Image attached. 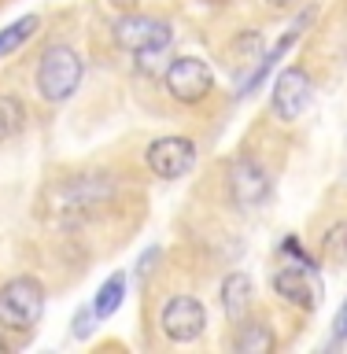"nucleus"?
<instances>
[{
    "mask_svg": "<svg viewBox=\"0 0 347 354\" xmlns=\"http://www.w3.org/2000/svg\"><path fill=\"white\" fill-rule=\"evenodd\" d=\"M303 22H310V15H307ZM303 22H299V26H303ZM299 26H296V30H288V33H285V37H281V41H277V44H274V48H270V52H266V55H259V63H255V71H251L248 77H244V85H240V96H251V93H255V88H259V85L266 82V74H270V71H274V66H277V59H281V55H285V52H288V48H292V44L299 41Z\"/></svg>",
    "mask_w": 347,
    "mask_h": 354,
    "instance_id": "nucleus-12",
    "label": "nucleus"
},
{
    "mask_svg": "<svg viewBox=\"0 0 347 354\" xmlns=\"http://www.w3.org/2000/svg\"><path fill=\"white\" fill-rule=\"evenodd\" d=\"M159 259V248H148V254H141V262H137V270H141V277L152 270V262Z\"/></svg>",
    "mask_w": 347,
    "mask_h": 354,
    "instance_id": "nucleus-20",
    "label": "nucleus"
},
{
    "mask_svg": "<svg viewBox=\"0 0 347 354\" xmlns=\"http://www.w3.org/2000/svg\"><path fill=\"white\" fill-rule=\"evenodd\" d=\"M93 321H96V310L93 306H82V310H78V314H74V336L78 339H85L89 336V332H93Z\"/></svg>",
    "mask_w": 347,
    "mask_h": 354,
    "instance_id": "nucleus-18",
    "label": "nucleus"
},
{
    "mask_svg": "<svg viewBox=\"0 0 347 354\" xmlns=\"http://www.w3.org/2000/svg\"><path fill=\"white\" fill-rule=\"evenodd\" d=\"M174 30L166 19H152V15H122L115 22V41L122 48L137 52V55H148V52H163L170 44Z\"/></svg>",
    "mask_w": 347,
    "mask_h": 354,
    "instance_id": "nucleus-5",
    "label": "nucleus"
},
{
    "mask_svg": "<svg viewBox=\"0 0 347 354\" xmlns=\"http://www.w3.org/2000/svg\"><path fill=\"white\" fill-rule=\"evenodd\" d=\"M266 4H270V8H296L299 0H266Z\"/></svg>",
    "mask_w": 347,
    "mask_h": 354,
    "instance_id": "nucleus-21",
    "label": "nucleus"
},
{
    "mask_svg": "<svg viewBox=\"0 0 347 354\" xmlns=\"http://www.w3.org/2000/svg\"><path fill=\"white\" fill-rule=\"evenodd\" d=\"M82 55L66 44H52V48L41 52V63H37V93L52 104H63L78 93L82 85Z\"/></svg>",
    "mask_w": 347,
    "mask_h": 354,
    "instance_id": "nucleus-1",
    "label": "nucleus"
},
{
    "mask_svg": "<svg viewBox=\"0 0 347 354\" xmlns=\"http://www.w3.org/2000/svg\"><path fill=\"white\" fill-rule=\"evenodd\" d=\"M211 85H215V77H211V66L204 59H196V55H177V59L166 66V88H170L174 100H181V104H199Z\"/></svg>",
    "mask_w": 347,
    "mask_h": 354,
    "instance_id": "nucleus-6",
    "label": "nucleus"
},
{
    "mask_svg": "<svg viewBox=\"0 0 347 354\" xmlns=\"http://www.w3.org/2000/svg\"><path fill=\"white\" fill-rule=\"evenodd\" d=\"M222 310H226V317L233 321V325H240V321L248 317V310H251L248 273H229L226 281H222Z\"/></svg>",
    "mask_w": 347,
    "mask_h": 354,
    "instance_id": "nucleus-11",
    "label": "nucleus"
},
{
    "mask_svg": "<svg viewBox=\"0 0 347 354\" xmlns=\"http://www.w3.org/2000/svg\"><path fill=\"white\" fill-rule=\"evenodd\" d=\"M148 166L163 181H177L196 166V144L188 137H159L148 148Z\"/></svg>",
    "mask_w": 347,
    "mask_h": 354,
    "instance_id": "nucleus-7",
    "label": "nucleus"
},
{
    "mask_svg": "<svg viewBox=\"0 0 347 354\" xmlns=\"http://www.w3.org/2000/svg\"><path fill=\"white\" fill-rule=\"evenodd\" d=\"M277 347L270 325H263V321H240V332H237V351L240 354H270Z\"/></svg>",
    "mask_w": 347,
    "mask_h": 354,
    "instance_id": "nucleus-13",
    "label": "nucleus"
},
{
    "mask_svg": "<svg viewBox=\"0 0 347 354\" xmlns=\"http://www.w3.org/2000/svg\"><path fill=\"white\" fill-rule=\"evenodd\" d=\"M44 314V288L37 277H15L0 288V325L8 332H30Z\"/></svg>",
    "mask_w": 347,
    "mask_h": 354,
    "instance_id": "nucleus-2",
    "label": "nucleus"
},
{
    "mask_svg": "<svg viewBox=\"0 0 347 354\" xmlns=\"http://www.w3.org/2000/svg\"><path fill=\"white\" fill-rule=\"evenodd\" d=\"M26 129V107L15 96H0V140H11Z\"/></svg>",
    "mask_w": 347,
    "mask_h": 354,
    "instance_id": "nucleus-15",
    "label": "nucleus"
},
{
    "mask_svg": "<svg viewBox=\"0 0 347 354\" xmlns=\"http://www.w3.org/2000/svg\"><path fill=\"white\" fill-rule=\"evenodd\" d=\"M111 199V181L104 177H74L55 188L52 196V207H55V218H85L89 210L104 207Z\"/></svg>",
    "mask_w": 347,
    "mask_h": 354,
    "instance_id": "nucleus-3",
    "label": "nucleus"
},
{
    "mask_svg": "<svg viewBox=\"0 0 347 354\" xmlns=\"http://www.w3.org/2000/svg\"><path fill=\"white\" fill-rule=\"evenodd\" d=\"M4 351H8V343H4V339H0V354H4Z\"/></svg>",
    "mask_w": 347,
    "mask_h": 354,
    "instance_id": "nucleus-22",
    "label": "nucleus"
},
{
    "mask_svg": "<svg viewBox=\"0 0 347 354\" xmlns=\"http://www.w3.org/2000/svg\"><path fill=\"white\" fill-rule=\"evenodd\" d=\"M321 259L326 262H347V221H337L321 236Z\"/></svg>",
    "mask_w": 347,
    "mask_h": 354,
    "instance_id": "nucleus-17",
    "label": "nucleus"
},
{
    "mask_svg": "<svg viewBox=\"0 0 347 354\" xmlns=\"http://www.w3.org/2000/svg\"><path fill=\"white\" fill-rule=\"evenodd\" d=\"M159 328H163V336L174 339V343H193V339L204 336V328H207V310L193 295H174L163 303Z\"/></svg>",
    "mask_w": 347,
    "mask_h": 354,
    "instance_id": "nucleus-4",
    "label": "nucleus"
},
{
    "mask_svg": "<svg viewBox=\"0 0 347 354\" xmlns=\"http://www.w3.org/2000/svg\"><path fill=\"white\" fill-rule=\"evenodd\" d=\"M33 30H37V15H22V19L11 22V26L0 30V59H4V55H11L19 44H26Z\"/></svg>",
    "mask_w": 347,
    "mask_h": 354,
    "instance_id": "nucleus-16",
    "label": "nucleus"
},
{
    "mask_svg": "<svg viewBox=\"0 0 347 354\" xmlns=\"http://www.w3.org/2000/svg\"><path fill=\"white\" fill-rule=\"evenodd\" d=\"M310 273L314 270H307V266H285V270L274 277V292L299 310H314L318 306V288L310 281Z\"/></svg>",
    "mask_w": 347,
    "mask_h": 354,
    "instance_id": "nucleus-10",
    "label": "nucleus"
},
{
    "mask_svg": "<svg viewBox=\"0 0 347 354\" xmlns=\"http://www.w3.org/2000/svg\"><path fill=\"white\" fill-rule=\"evenodd\" d=\"M122 295H126V273H115V277H107L104 284H100V292L93 299V310H96V317H111L115 310L122 306Z\"/></svg>",
    "mask_w": 347,
    "mask_h": 354,
    "instance_id": "nucleus-14",
    "label": "nucleus"
},
{
    "mask_svg": "<svg viewBox=\"0 0 347 354\" xmlns=\"http://www.w3.org/2000/svg\"><path fill=\"white\" fill-rule=\"evenodd\" d=\"M332 336L347 339V299H344V306L337 310V317H332Z\"/></svg>",
    "mask_w": 347,
    "mask_h": 354,
    "instance_id": "nucleus-19",
    "label": "nucleus"
},
{
    "mask_svg": "<svg viewBox=\"0 0 347 354\" xmlns=\"http://www.w3.org/2000/svg\"><path fill=\"white\" fill-rule=\"evenodd\" d=\"M310 104V74L303 71V66H288V71L277 74L274 82V115L292 122L307 111Z\"/></svg>",
    "mask_w": 347,
    "mask_h": 354,
    "instance_id": "nucleus-9",
    "label": "nucleus"
},
{
    "mask_svg": "<svg viewBox=\"0 0 347 354\" xmlns=\"http://www.w3.org/2000/svg\"><path fill=\"white\" fill-rule=\"evenodd\" d=\"M229 196L237 207H259L266 196H270V174H266L263 162L240 155L237 162H229Z\"/></svg>",
    "mask_w": 347,
    "mask_h": 354,
    "instance_id": "nucleus-8",
    "label": "nucleus"
}]
</instances>
